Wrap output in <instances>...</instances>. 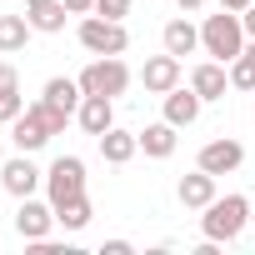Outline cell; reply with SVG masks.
<instances>
[{"instance_id":"1","label":"cell","mask_w":255,"mask_h":255,"mask_svg":"<svg viewBox=\"0 0 255 255\" xmlns=\"http://www.w3.org/2000/svg\"><path fill=\"white\" fill-rule=\"evenodd\" d=\"M65 110H55V105H45V100H35V105H25L15 120H10V140H15V150H40L50 135H60L65 130Z\"/></svg>"},{"instance_id":"2","label":"cell","mask_w":255,"mask_h":255,"mask_svg":"<svg viewBox=\"0 0 255 255\" xmlns=\"http://www.w3.org/2000/svg\"><path fill=\"white\" fill-rule=\"evenodd\" d=\"M250 225V200L245 195H215L210 205H205V215H200V230H205V240H235L240 230Z\"/></svg>"},{"instance_id":"3","label":"cell","mask_w":255,"mask_h":255,"mask_svg":"<svg viewBox=\"0 0 255 255\" xmlns=\"http://www.w3.org/2000/svg\"><path fill=\"white\" fill-rule=\"evenodd\" d=\"M200 45H205V55H215V60H235V55L245 50V25H240V15L225 10V5H220V15H205Z\"/></svg>"},{"instance_id":"4","label":"cell","mask_w":255,"mask_h":255,"mask_svg":"<svg viewBox=\"0 0 255 255\" xmlns=\"http://www.w3.org/2000/svg\"><path fill=\"white\" fill-rule=\"evenodd\" d=\"M125 85H130V70H125V60L120 55H100V60H90L85 70H80V90L85 95H125Z\"/></svg>"},{"instance_id":"5","label":"cell","mask_w":255,"mask_h":255,"mask_svg":"<svg viewBox=\"0 0 255 255\" xmlns=\"http://www.w3.org/2000/svg\"><path fill=\"white\" fill-rule=\"evenodd\" d=\"M80 45H85L90 55H125L130 35H125V25L110 20V15H85V20H80Z\"/></svg>"},{"instance_id":"6","label":"cell","mask_w":255,"mask_h":255,"mask_svg":"<svg viewBox=\"0 0 255 255\" xmlns=\"http://www.w3.org/2000/svg\"><path fill=\"white\" fill-rule=\"evenodd\" d=\"M45 190H50V205H65V200L85 195V160L80 155H60L45 170Z\"/></svg>"},{"instance_id":"7","label":"cell","mask_w":255,"mask_h":255,"mask_svg":"<svg viewBox=\"0 0 255 255\" xmlns=\"http://www.w3.org/2000/svg\"><path fill=\"white\" fill-rule=\"evenodd\" d=\"M140 85L150 90V95H165V90H175L180 85V55H150L145 60V70H140Z\"/></svg>"},{"instance_id":"8","label":"cell","mask_w":255,"mask_h":255,"mask_svg":"<svg viewBox=\"0 0 255 255\" xmlns=\"http://www.w3.org/2000/svg\"><path fill=\"white\" fill-rule=\"evenodd\" d=\"M50 225H55V205H40V200L25 195L20 210H15V230H20V240H45Z\"/></svg>"},{"instance_id":"9","label":"cell","mask_w":255,"mask_h":255,"mask_svg":"<svg viewBox=\"0 0 255 255\" xmlns=\"http://www.w3.org/2000/svg\"><path fill=\"white\" fill-rule=\"evenodd\" d=\"M240 160H245V145L225 140V135L200 150V170H210V175H230V170H240Z\"/></svg>"},{"instance_id":"10","label":"cell","mask_w":255,"mask_h":255,"mask_svg":"<svg viewBox=\"0 0 255 255\" xmlns=\"http://www.w3.org/2000/svg\"><path fill=\"white\" fill-rule=\"evenodd\" d=\"M0 185H5L15 200H25V195H35V185H40V170L30 165V155L20 150L15 160H5V170H0Z\"/></svg>"},{"instance_id":"11","label":"cell","mask_w":255,"mask_h":255,"mask_svg":"<svg viewBox=\"0 0 255 255\" xmlns=\"http://www.w3.org/2000/svg\"><path fill=\"white\" fill-rule=\"evenodd\" d=\"M225 85H230L225 60H205V65L190 70V90H195L200 100H225Z\"/></svg>"},{"instance_id":"12","label":"cell","mask_w":255,"mask_h":255,"mask_svg":"<svg viewBox=\"0 0 255 255\" xmlns=\"http://www.w3.org/2000/svg\"><path fill=\"white\" fill-rule=\"evenodd\" d=\"M75 115H80V130H85V135H95V140L115 125V105H110V95H85Z\"/></svg>"},{"instance_id":"13","label":"cell","mask_w":255,"mask_h":255,"mask_svg":"<svg viewBox=\"0 0 255 255\" xmlns=\"http://www.w3.org/2000/svg\"><path fill=\"white\" fill-rule=\"evenodd\" d=\"M175 195H180V205H185V210H205V205L215 200V175H210V170H195V175H180Z\"/></svg>"},{"instance_id":"14","label":"cell","mask_w":255,"mask_h":255,"mask_svg":"<svg viewBox=\"0 0 255 255\" xmlns=\"http://www.w3.org/2000/svg\"><path fill=\"white\" fill-rule=\"evenodd\" d=\"M200 105H205V100H200L195 90H180V85H175V90H165V120L175 125V130H180V125H195V120H200Z\"/></svg>"},{"instance_id":"15","label":"cell","mask_w":255,"mask_h":255,"mask_svg":"<svg viewBox=\"0 0 255 255\" xmlns=\"http://www.w3.org/2000/svg\"><path fill=\"white\" fill-rule=\"evenodd\" d=\"M135 150H140V135H130V130H110L100 135V155H105V165H125V160H135Z\"/></svg>"},{"instance_id":"16","label":"cell","mask_w":255,"mask_h":255,"mask_svg":"<svg viewBox=\"0 0 255 255\" xmlns=\"http://www.w3.org/2000/svg\"><path fill=\"white\" fill-rule=\"evenodd\" d=\"M45 105H55V110H65V115H75L80 110V100H85V90H80V80H65V75H55V80H45V95H40Z\"/></svg>"},{"instance_id":"17","label":"cell","mask_w":255,"mask_h":255,"mask_svg":"<svg viewBox=\"0 0 255 255\" xmlns=\"http://www.w3.org/2000/svg\"><path fill=\"white\" fill-rule=\"evenodd\" d=\"M140 150H145L150 160H170V155H175V125H170V120L145 125V130H140Z\"/></svg>"},{"instance_id":"18","label":"cell","mask_w":255,"mask_h":255,"mask_svg":"<svg viewBox=\"0 0 255 255\" xmlns=\"http://www.w3.org/2000/svg\"><path fill=\"white\" fill-rule=\"evenodd\" d=\"M25 10H30V25H35L40 35L65 30V15H70V5H65V0H40V5H25Z\"/></svg>"},{"instance_id":"19","label":"cell","mask_w":255,"mask_h":255,"mask_svg":"<svg viewBox=\"0 0 255 255\" xmlns=\"http://www.w3.org/2000/svg\"><path fill=\"white\" fill-rule=\"evenodd\" d=\"M30 15H0V55H15V50H25V40H30Z\"/></svg>"},{"instance_id":"20","label":"cell","mask_w":255,"mask_h":255,"mask_svg":"<svg viewBox=\"0 0 255 255\" xmlns=\"http://www.w3.org/2000/svg\"><path fill=\"white\" fill-rule=\"evenodd\" d=\"M195 45H200V30H195L190 20H170V25H165V50H170V55H190Z\"/></svg>"},{"instance_id":"21","label":"cell","mask_w":255,"mask_h":255,"mask_svg":"<svg viewBox=\"0 0 255 255\" xmlns=\"http://www.w3.org/2000/svg\"><path fill=\"white\" fill-rule=\"evenodd\" d=\"M90 215H95V210H90V200H85V195H75V200L55 205V220H60L65 230H85V225H90Z\"/></svg>"},{"instance_id":"22","label":"cell","mask_w":255,"mask_h":255,"mask_svg":"<svg viewBox=\"0 0 255 255\" xmlns=\"http://www.w3.org/2000/svg\"><path fill=\"white\" fill-rule=\"evenodd\" d=\"M230 85H235V90H255V55H250V50H240V55L230 60Z\"/></svg>"},{"instance_id":"23","label":"cell","mask_w":255,"mask_h":255,"mask_svg":"<svg viewBox=\"0 0 255 255\" xmlns=\"http://www.w3.org/2000/svg\"><path fill=\"white\" fill-rule=\"evenodd\" d=\"M20 110H25V95H20V90H5V95H0V125H10Z\"/></svg>"},{"instance_id":"24","label":"cell","mask_w":255,"mask_h":255,"mask_svg":"<svg viewBox=\"0 0 255 255\" xmlns=\"http://www.w3.org/2000/svg\"><path fill=\"white\" fill-rule=\"evenodd\" d=\"M95 15H110V20H120V15H130V0H95Z\"/></svg>"},{"instance_id":"25","label":"cell","mask_w":255,"mask_h":255,"mask_svg":"<svg viewBox=\"0 0 255 255\" xmlns=\"http://www.w3.org/2000/svg\"><path fill=\"white\" fill-rule=\"evenodd\" d=\"M5 90H20V70L10 60H0V95H5Z\"/></svg>"},{"instance_id":"26","label":"cell","mask_w":255,"mask_h":255,"mask_svg":"<svg viewBox=\"0 0 255 255\" xmlns=\"http://www.w3.org/2000/svg\"><path fill=\"white\" fill-rule=\"evenodd\" d=\"M100 250H105V255H130V240H105Z\"/></svg>"},{"instance_id":"27","label":"cell","mask_w":255,"mask_h":255,"mask_svg":"<svg viewBox=\"0 0 255 255\" xmlns=\"http://www.w3.org/2000/svg\"><path fill=\"white\" fill-rule=\"evenodd\" d=\"M65 5H70V15H90V10H95V0H65Z\"/></svg>"},{"instance_id":"28","label":"cell","mask_w":255,"mask_h":255,"mask_svg":"<svg viewBox=\"0 0 255 255\" xmlns=\"http://www.w3.org/2000/svg\"><path fill=\"white\" fill-rule=\"evenodd\" d=\"M240 25H245V35L255 40V5H250V10H240Z\"/></svg>"},{"instance_id":"29","label":"cell","mask_w":255,"mask_h":255,"mask_svg":"<svg viewBox=\"0 0 255 255\" xmlns=\"http://www.w3.org/2000/svg\"><path fill=\"white\" fill-rule=\"evenodd\" d=\"M220 5H225V10H235V15H240V10H250V5H255V0H220Z\"/></svg>"},{"instance_id":"30","label":"cell","mask_w":255,"mask_h":255,"mask_svg":"<svg viewBox=\"0 0 255 255\" xmlns=\"http://www.w3.org/2000/svg\"><path fill=\"white\" fill-rule=\"evenodd\" d=\"M175 5H180V10H200V5H205V0H175Z\"/></svg>"},{"instance_id":"31","label":"cell","mask_w":255,"mask_h":255,"mask_svg":"<svg viewBox=\"0 0 255 255\" xmlns=\"http://www.w3.org/2000/svg\"><path fill=\"white\" fill-rule=\"evenodd\" d=\"M250 225H255V205H250Z\"/></svg>"},{"instance_id":"32","label":"cell","mask_w":255,"mask_h":255,"mask_svg":"<svg viewBox=\"0 0 255 255\" xmlns=\"http://www.w3.org/2000/svg\"><path fill=\"white\" fill-rule=\"evenodd\" d=\"M25 5H40V0H25Z\"/></svg>"}]
</instances>
